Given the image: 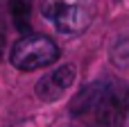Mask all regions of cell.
I'll list each match as a JSON object with an SVG mask.
<instances>
[{"label":"cell","mask_w":129,"mask_h":127,"mask_svg":"<svg viewBox=\"0 0 129 127\" xmlns=\"http://www.w3.org/2000/svg\"><path fill=\"white\" fill-rule=\"evenodd\" d=\"M129 114V89L120 80H102L84 86L73 100V116L93 118L98 127H122Z\"/></svg>","instance_id":"6da1fadb"},{"label":"cell","mask_w":129,"mask_h":127,"mask_svg":"<svg viewBox=\"0 0 129 127\" xmlns=\"http://www.w3.org/2000/svg\"><path fill=\"white\" fill-rule=\"evenodd\" d=\"M41 14L61 34H82L95 14V0H41Z\"/></svg>","instance_id":"7a4b0ae2"},{"label":"cell","mask_w":129,"mask_h":127,"mask_svg":"<svg viewBox=\"0 0 129 127\" xmlns=\"http://www.w3.org/2000/svg\"><path fill=\"white\" fill-rule=\"evenodd\" d=\"M59 57V45L43 34H25L20 36L9 52L14 68L18 70H36L54 64Z\"/></svg>","instance_id":"3957f363"},{"label":"cell","mask_w":129,"mask_h":127,"mask_svg":"<svg viewBox=\"0 0 129 127\" xmlns=\"http://www.w3.org/2000/svg\"><path fill=\"white\" fill-rule=\"evenodd\" d=\"M75 77H77V68L73 64H63V66L45 73L34 86L36 98L43 102H54V100L63 98V93L75 84Z\"/></svg>","instance_id":"277c9868"},{"label":"cell","mask_w":129,"mask_h":127,"mask_svg":"<svg viewBox=\"0 0 129 127\" xmlns=\"http://www.w3.org/2000/svg\"><path fill=\"white\" fill-rule=\"evenodd\" d=\"M9 18L14 20L18 32L29 30V14H32V0H7Z\"/></svg>","instance_id":"5b68a950"},{"label":"cell","mask_w":129,"mask_h":127,"mask_svg":"<svg viewBox=\"0 0 129 127\" xmlns=\"http://www.w3.org/2000/svg\"><path fill=\"white\" fill-rule=\"evenodd\" d=\"M109 57H111L113 66H116L118 70L129 73V36H122V39H118V41L113 43Z\"/></svg>","instance_id":"8992f818"},{"label":"cell","mask_w":129,"mask_h":127,"mask_svg":"<svg viewBox=\"0 0 129 127\" xmlns=\"http://www.w3.org/2000/svg\"><path fill=\"white\" fill-rule=\"evenodd\" d=\"M2 50H5V27L0 23V55H2Z\"/></svg>","instance_id":"52a82bcc"}]
</instances>
